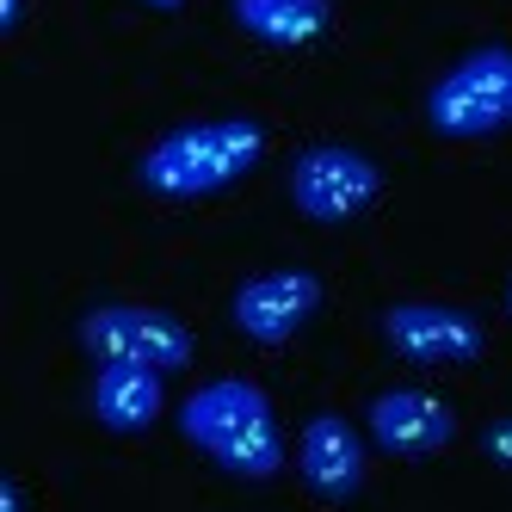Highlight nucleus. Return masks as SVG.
<instances>
[{
	"mask_svg": "<svg viewBox=\"0 0 512 512\" xmlns=\"http://www.w3.org/2000/svg\"><path fill=\"white\" fill-rule=\"evenodd\" d=\"M179 432L210 463H223L229 475H247V482H266V475L284 469V438L272 420V401L247 377H216L192 389L186 408H179Z\"/></svg>",
	"mask_w": 512,
	"mask_h": 512,
	"instance_id": "obj_1",
	"label": "nucleus"
},
{
	"mask_svg": "<svg viewBox=\"0 0 512 512\" xmlns=\"http://www.w3.org/2000/svg\"><path fill=\"white\" fill-rule=\"evenodd\" d=\"M266 155V130L247 124V118H210V124H186V130H167L149 155L136 161V179L149 186L155 198L173 204H192L235 186L247 167H260Z\"/></svg>",
	"mask_w": 512,
	"mask_h": 512,
	"instance_id": "obj_2",
	"label": "nucleus"
},
{
	"mask_svg": "<svg viewBox=\"0 0 512 512\" xmlns=\"http://www.w3.org/2000/svg\"><path fill=\"white\" fill-rule=\"evenodd\" d=\"M426 124L438 136H457V142L506 130L512 124V50L506 44L469 50L451 75L426 93Z\"/></svg>",
	"mask_w": 512,
	"mask_h": 512,
	"instance_id": "obj_3",
	"label": "nucleus"
},
{
	"mask_svg": "<svg viewBox=\"0 0 512 512\" xmlns=\"http://www.w3.org/2000/svg\"><path fill=\"white\" fill-rule=\"evenodd\" d=\"M81 346L99 364H155V371H179L192 364V334L173 315L149 303H99L81 315Z\"/></svg>",
	"mask_w": 512,
	"mask_h": 512,
	"instance_id": "obj_4",
	"label": "nucleus"
},
{
	"mask_svg": "<svg viewBox=\"0 0 512 512\" xmlns=\"http://www.w3.org/2000/svg\"><path fill=\"white\" fill-rule=\"evenodd\" d=\"M383 192V173L371 155L346 149V142H315L290 167V204L309 223H346V216L371 210V198Z\"/></svg>",
	"mask_w": 512,
	"mask_h": 512,
	"instance_id": "obj_5",
	"label": "nucleus"
},
{
	"mask_svg": "<svg viewBox=\"0 0 512 512\" xmlns=\"http://www.w3.org/2000/svg\"><path fill=\"white\" fill-rule=\"evenodd\" d=\"M321 309V278L315 272H260L235 290V327L253 346H284L297 340V327Z\"/></svg>",
	"mask_w": 512,
	"mask_h": 512,
	"instance_id": "obj_6",
	"label": "nucleus"
},
{
	"mask_svg": "<svg viewBox=\"0 0 512 512\" xmlns=\"http://www.w3.org/2000/svg\"><path fill=\"white\" fill-rule=\"evenodd\" d=\"M383 340H389V352L414 358V364H475L482 358V327L445 303H395L383 315Z\"/></svg>",
	"mask_w": 512,
	"mask_h": 512,
	"instance_id": "obj_7",
	"label": "nucleus"
},
{
	"mask_svg": "<svg viewBox=\"0 0 512 512\" xmlns=\"http://www.w3.org/2000/svg\"><path fill=\"white\" fill-rule=\"evenodd\" d=\"M371 438L389 457H432L457 438V414L432 389H383L371 401Z\"/></svg>",
	"mask_w": 512,
	"mask_h": 512,
	"instance_id": "obj_8",
	"label": "nucleus"
},
{
	"mask_svg": "<svg viewBox=\"0 0 512 512\" xmlns=\"http://www.w3.org/2000/svg\"><path fill=\"white\" fill-rule=\"evenodd\" d=\"M297 469H303V488L327 506H346L364 488V445L352 420L340 414H315L297 438Z\"/></svg>",
	"mask_w": 512,
	"mask_h": 512,
	"instance_id": "obj_9",
	"label": "nucleus"
},
{
	"mask_svg": "<svg viewBox=\"0 0 512 512\" xmlns=\"http://www.w3.org/2000/svg\"><path fill=\"white\" fill-rule=\"evenodd\" d=\"M167 371H155V364H99V377L87 389V408L99 426H112V432H142V426H155L161 420V389Z\"/></svg>",
	"mask_w": 512,
	"mask_h": 512,
	"instance_id": "obj_10",
	"label": "nucleus"
},
{
	"mask_svg": "<svg viewBox=\"0 0 512 512\" xmlns=\"http://www.w3.org/2000/svg\"><path fill=\"white\" fill-rule=\"evenodd\" d=\"M229 13L247 38H260L272 50H303L327 31L334 0H229Z\"/></svg>",
	"mask_w": 512,
	"mask_h": 512,
	"instance_id": "obj_11",
	"label": "nucleus"
},
{
	"mask_svg": "<svg viewBox=\"0 0 512 512\" xmlns=\"http://www.w3.org/2000/svg\"><path fill=\"white\" fill-rule=\"evenodd\" d=\"M482 451H488L494 463H506V469H512V420H494V426L482 432Z\"/></svg>",
	"mask_w": 512,
	"mask_h": 512,
	"instance_id": "obj_12",
	"label": "nucleus"
},
{
	"mask_svg": "<svg viewBox=\"0 0 512 512\" xmlns=\"http://www.w3.org/2000/svg\"><path fill=\"white\" fill-rule=\"evenodd\" d=\"M19 13H25V0H0V31H13Z\"/></svg>",
	"mask_w": 512,
	"mask_h": 512,
	"instance_id": "obj_13",
	"label": "nucleus"
},
{
	"mask_svg": "<svg viewBox=\"0 0 512 512\" xmlns=\"http://www.w3.org/2000/svg\"><path fill=\"white\" fill-rule=\"evenodd\" d=\"M149 7H161V13H179V7H186V0H149Z\"/></svg>",
	"mask_w": 512,
	"mask_h": 512,
	"instance_id": "obj_14",
	"label": "nucleus"
},
{
	"mask_svg": "<svg viewBox=\"0 0 512 512\" xmlns=\"http://www.w3.org/2000/svg\"><path fill=\"white\" fill-rule=\"evenodd\" d=\"M506 309H512V284H506Z\"/></svg>",
	"mask_w": 512,
	"mask_h": 512,
	"instance_id": "obj_15",
	"label": "nucleus"
}]
</instances>
